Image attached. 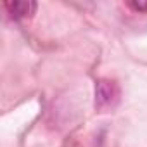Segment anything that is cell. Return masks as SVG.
I'll list each match as a JSON object with an SVG mask.
<instances>
[{
	"label": "cell",
	"mask_w": 147,
	"mask_h": 147,
	"mask_svg": "<svg viewBox=\"0 0 147 147\" xmlns=\"http://www.w3.org/2000/svg\"><path fill=\"white\" fill-rule=\"evenodd\" d=\"M119 99V88L111 80H99L95 85V106L99 109H107L116 106Z\"/></svg>",
	"instance_id": "1"
},
{
	"label": "cell",
	"mask_w": 147,
	"mask_h": 147,
	"mask_svg": "<svg viewBox=\"0 0 147 147\" xmlns=\"http://www.w3.org/2000/svg\"><path fill=\"white\" fill-rule=\"evenodd\" d=\"M4 7L9 11L11 18H14V19H24V18H30L35 12L36 4L31 2V0H16V2H5Z\"/></svg>",
	"instance_id": "2"
},
{
	"label": "cell",
	"mask_w": 147,
	"mask_h": 147,
	"mask_svg": "<svg viewBox=\"0 0 147 147\" xmlns=\"http://www.w3.org/2000/svg\"><path fill=\"white\" fill-rule=\"evenodd\" d=\"M128 7L138 12H147V2H128Z\"/></svg>",
	"instance_id": "3"
}]
</instances>
